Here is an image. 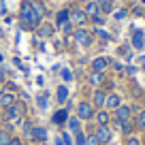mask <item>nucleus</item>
I'll use <instances>...</instances> for the list:
<instances>
[{
    "label": "nucleus",
    "instance_id": "1",
    "mask_svg": "<svg viewBox=\"0 0 145 145\" xmlns=\"http://www.w3.org/2000/svg\"><path fill=\"white\" fill-rule=\"evenodd\" d=\"M45 17V5L41 0H32V15H30V30H36Z\"/></svg>",
    "mask_w": 145,
    "mask_h": 145
},
{
    "label": "nucleus",
    "instance_id": "2",
    "mask_svg": "<svg viewBox=\"0 0 145 145\" xmlns=\"http://www.w3.org/2000/svg\"><path fill=\"white\" fill-rule=\"evenodd\" d=\"M72 36H75V43H77L79 47H90L92 43H94V32L88 30V28H83V26L72 32Z\"/></svg>",
    "mask_w": 145,
    "mask_h": 145
},
{
    "label": "nucleus",
    "instance_id": "3",
    "mask_svg": "<svg viewBox=\"0 0 145 145\" xmlns=\"http://www.w3.org/2000/svg\"><path fill=\"white\" fill-rule=\"evenodd\" d=\"M94 113H96V107H94L92 103H88V100H83V103L77 105V118L83 120V122L94 120Z\"/></svg>",
    "mask_w": 145,
    "mask_h": 145
},
{
    "label": "nucleus",
    "instance_id": "4",
    "mask_svg": "<svg viewBox=\"0 0 145 145\" xmlns=\"http://www.w3.org/2000/svg\"><path fill=\"white\" fill-rule=\"evenodd\" d=\"M88 19H90V17L86 15V11H83V9H75V7H72V9L68 11V22H71L72 26H79V28H81Z\"/></svg>",
    "mask_w": 145,
    "mask_h": 145
},
{
    "label": "nucleus",
    "instance_id": "5",
    "mask_svg": "<svg viewBox=\"0 0 145 145\" xmlns=\"http://www.w3.org/2000/svg\"><path fill=\"white\" fill-rule=\"evenodd\" d=\"M30 15H32V2L24 0L22 9H19V24H22V28H26V30H30Z\"/></svg>",
    "mask_w": 145,
    "mask_h": 145
},
{
    "label": "nucleus",
    "instance_id": "6",
    "mask_svg": "<svg viewBox=\"0 0 145 145\" xmlns=\"http://www.w3.org/2000/svg\"><path fill=\"white\" fill-rule=\"evenodd\" d=\"M94 137L98 139L100 145H107L109 141L113 139V132H111V128H109V126H98V128H96V132H94Z\"/></svg>",
    "mask_w": 145,
    "mask_h": 145
},
{
    "label": "nucleus",
    "instance_id": "7",
    "mask_svg": "<svg viewBox=\"0 0 145 145\" xmlns=\"http://www.w3.org/2000/svg\"><path fill=\"white\" fill-rule=\"evenodd\" d=\"M130 115H132V111H130V107L128 105H120L118 109H115V122H128L130 120Z\"/></svg>",
    "mask_w": 145,
    "mask_h": 145
},
{
    "label": "nucleus",
    "instance_id": "8",
    "mask_svg": "<svg viewBox=\"0 0 145 145\" xmlns=\"http://www.w3.org/2000/svg\"><path fill=\"white\" fill-rule=\"evenodd\" d=\"M105 103H107V94H105V90L96 88L94 94H92V105L98 107V109H105Z\"/></svg>",
    "mask_w": 145,
    "mask_h": 145
},
{
    "label": "nucleus",
    "instance_id": "9",
    "mask_svg": "<svg viewBox=\"0 0 145 145\" xmlns=\"http://www.w3.org/2000/svg\"><path fill=\"white\" fill-rule=\"evenodd\" d=\"M15 100H17V96H15L13 92H2V94H0V109H9V107H13Z\"/></svg>",
    "mask_w": 145,
    "mask_h": 145
},
{
    "label": "nucleus",
    "instance_id": "10",
    "mask_svg": "<svg viewBox=\"0 0 145 145\" xmlns=\"http://www.w3.org/2000/svg\"><path fill=\"white\" fill-rule=\"evenodd\" d=\"M88 83H90L92 88H100V86H105V72H96V71H92L90 75H88Z\"/></svg>",
    "mask_w": 145,
    "mask_h": 145
},
{
    "label": "nucleus",
    "instance_id": "11",
    "mask_svg": "<svg viewBox=\"0 0 145 145\" xmlns=\"http://www.w3.org/2000/svg\"><path fill=\"white\" fill-rule=\"evenodd\" d=\"M94 120L98 122V126H109V122H111V113H109L107 109H100V111L94 113Z\"/></svg>",
    "mask_w": 145,
    "mask_h": 145
},
{
    "label": "nucleus",
    "instance_id": "12",
    "mask_svg": "<svg viewBox=\"0 0 145 145\" xmlns=\"http://www.w3.org/2000/svg\"><path fill=\"white\" fill-rule=\"evenodd\" d=\"M107 68H109V60H107V58H103V56H100V58H94V60H92V71L105 72Z\"/></svg>",
    "mask_w": 145,
    "mask_h": 145
},
{
    "label": "nucleus",
    "instance_id": "13",
    "mask_svg": "<svg viewBox=\"0 0 145 145\" xmlns=\"http://www.w3.org/2000/svg\"><path fill=\"white\" fill-rule=\"evenodd\" d=\"M96 5H98V9H100V13H105V15H109V13H113V9H115V0H94Z\"/></svg>",
    "mask_w": 145,
    "mask_h": 145
},
{
    "label": "nucleus",
    "instance_id": "14",
    "mask_svg": "<svg viewBox=\"0 0 145 145\" xmlns=\"http://www.w3.org/2000/svg\"><path fill=\"white\" fill-rule=\"evenodd\" d=\"M132 47H135V49H143V47H145L143 30H135V32H132Z\"/></svg>",
    "mask_w": 145,
    "mask_h": 145
},
{
    "label": "nucleus",
    "instance_id": "15",
    "mask_svg": "<svg viewBox=\"0 0 145 145\" xmlns=\"http://www.w3.org/2000/svg\"><path fill=\"white\" fill-rule=\"evenodd\" d=\"M120 105H122V98H120L118 94H107V103H105L107 109H113V111H115Z\"/></svg>",
    "mask_w": 145,
    "mask_h": 145
},
{
    "label": "nucleus",
    "instance_id": "16",
    "mask_svg": "<svg viewBox=\"0 0 145 145\" xmlns=\"http://www.w3.org/2000/svg\"><path fill=\"white\" fill-rule=\"evenodd\" d=\"M83 11H86V15H88V17H96V15H100V9H98V5H96V2H94V0H90V2H86V9H83Z\"/></svg>",
    "mask_w": 145,
    "mask_h": 145
},
{
    "label": "nucleus",
    "instance_id": "17",
    "mask_svg": "<svg viewBox=\"0 0 145 145\" xmlns=\"http://www.w3.org/2000/svg\"><path fill=\"white\" fill-rule=\"evenodd\" d=\"M47 139V130L43 126H34V130H32V141H45Z\"/></svg>",
    "mask_w": 145,
    "mask_h": 145
},
{
    "label": "nucleus",
    "instance_id": "18",
    "mask_svg": "<svg viewBox=\"0 0 145 145\" xmlns=\"http://www.w3.org/2000/svg\"><path fill=\"white\" fill-rule=\"evenodd\" d=\"M36 34H39V36H43V39H47V36H51V34H54V26H51V24H43V26H39V28H36Z\"/></svg>",
    "mask_w": 145,
    "mask_h": 145
},
{
    "label": "nucleus",
    "instance_id": "19",
    "mask_svg": "<svg viewBox=\"0 0 145 145\" xmlns=\"http://www.w3.org/2000/svg\"><path fill=\"white\" fill-rule=\"evenodd\" d=\"M66 122H68V130H71L72 135L81 132V126H79V122H81V120H79V118H68Z\"/></svg>",
    "mask_w": 145,
    "mask_h": 145
},
{
    "label": "nucleus",
    "instance_id": "20",
    "mask_svg": "<svg viewBox=\"0 0 145 145\" xmlns=\"http://www.w3.org/2000/svg\"><path fill=\"white\" fill-rule=\"evenodd\" d=\"M66 22H68V9L58 11V13H56V24H58V26H64Z\"/></svg>",
    "mask_w": 145,
    "mask_h": 145
},
{
    "label": "nucleus",
    "instance_id": "21",
    "mask_svg": "<svg viewBox=\"0 0 145 145\" xmlns=\"http://www.w3.org/2000/svg\"><path fill=\"white\" fill-rule=\"evenodd\" d=\"M118 126H120V130H122L124 135H130V132L137 128V126H135V122H130V120H128V122H120Z\"/></svg>",
    "mask_w": 145,
    "mask_h": 145
},
{
    "label": "nucleus",
    "instance_id": "22",
    "mask_svg": "<svg viewBox=\"0 0 145 145\" xmlns=\"http://www.w3.org/2000/svg\"><path fill=\"white\" fill-rule=\"evenodd\" d=\"M135 126L139 128V130H145V111L141 109L139 113H137V120H135Z\"/></svg>",
    "mask_w": 145,
    "mask_h": 145
},
{
    "label": "nucleus",
    "instance_id": "23",
    "mask_svg": "<svg viewBox=\"0 0 145 145\" xmlns=\"http://www.w3.org/2000/svg\"><path fill=\"white\" fill-rule=\"evenodd\" d=\"M66 120H68L66 111H56V113H54V124H64Z\"/></svg>",
    "mask_w": 145,
    "mask_h": 145
},
{
    "label": "nucleus",
    "instance_id": "24",
    "mask_svg": "<svg viewBox=\"0 0 145 145\" xmlns=\"http://www.w3.org/2000/svg\"><path fill=\"white\" fill-rule=\"evenodd\" d=\"M15 111H17V115L22 118V115H26V103H19V100H15Z\"/></svg>",
    "mask_w": 145,
    "mask_h": 145
},
{
    "label": "nucleus",
    "instance_id": "25",
    "mask_svg": "<svg viewBox=\"0 0 145 145\" xmlns=\"http://www.w3.org/2000/svg\"><path fill=\"white\" fill-rule=\"evenodd\" d=\"M9 141H11L9 130H0V145H9Z\"/></svg>",
    "mask_w": 145,
    "mask_h": 145
},
{
    "label": "nucleus",
    "instance_id": "26",
    "mask_svg": "<svg viewBox=\"0 0 145 145\" xmlns=\"http://www.w3.org/2000/svg\"><path fill=\"white\" fill-rule=\"evenodd\" d=\"M66 96H68V90H66L64 86H60V88H58V100H60V103H64V100H66Z\"/></svg>",
    "mask_w": 145,
    "mask_h": 145
},
{
    "label": "nucleus",
    "instance_id": "27",
    "mask_svg": "<svg viewBox=\"0 0 145 145\" xmlns=\"http://www.w3.org/2000/svg\"><path fill=\"white\" fill-rule=\"evenodd\" d=\"M86 145H100V143H98V139H96L94 135H88L86 137Z\"/></svg>",
    "mask_w": 145,
    "mask_h": 145
},
{
    "label": "nucleus",
    "instance_id": "28",
    "mask_svg": "<svg viewBox=\"0 0 145 145\" xmlns=\"http://www.w3.org/2000/svg\"><path fill=\"white\" fill-rule=\"evenodd\" d=\"M32 130H34V126H32V124H26V126H24V135H26L28 139H32Z\"/></svg>",
    "mask_w": 145,
    "mask_h": 145
},
{
    "label": "nucleus",
    "instance_id": "29",
    "mask_svg": "<svg viewBox=\"0 0 145 145\" xmlns=\"http://www.w3.org/2000/svg\"><path fill=\"white\" fill-rule=\"evenodd\" d=\"M64 32H66V34H72V32H75V26H72V24L71 22H66V24H64Z\"/></svg>",
    "mask_w": 145,
    "mask_h": 145
},
{
    "label": "nucleus",
    "instance_id": "30",
    "mask_svg": "<svg viewBox=\"0 0 145 145\" xmlns=\"http://www.w3.org/2000/svg\"><path fill=\"white\" fill-rule=\"evenodd\" d=\"M128 15V11L126 9H122V11H115V19H124Z\"/></svg>",
    "mask_w": 145,
    "mask_h": 145
},
{
    "label": "nucleus",
    "instance_id": "31",
    "mask_svg": "<svg viewBox=\"0 0 145 145\" xmlns=\"http://www.w3.org/2000/svg\"><path fill=\"white\" fill-rule=\"evenodd\" d=\"M9 145H24V141L19 139V137H11V141H9Z\"/></svg>",
    "mask_w": 145,
    "mask_h": 145
},
{
    "label": "nucleus",
    "instance_id": "32",
    "mask_svg": "<svg viewBox=\"0 0 145 145\" xmlns=\"http://www.w3.org/2000/svg\"><path fill=\"white\" fill-rule=\"evenodd\" d=\"M126 145H141V141H139V139H135V137H128Z\"/></svg>",
    "mask_w": 145,
    "mask_h": 145
},
{
    "label": "nucleus",
    "instance_id": "33",
    "mask_svg": "<svg viewBox=\"0 0 145 145\" xmlns=\"http://www.w3.org/2000/svg\"><path fill=\"white\" fill-rule=\"evenodd\" d=\"M39 107H41V109H45V107H47V100H45V96H39Z\"/></svg>",
    "mask_w": 145,
    "mask_h": 145
},
{
    "label": "nucleus",
    "instance_id": "34",
    "mask_svg": "<svg viewBox=\"0 0 145 145\" xmlns=\"http://www.w3.org/2000/svg\"><path fill=\"white\" fill-rule=\"evenodd\" d=\"M96 34H98L100 39H105V41H109V34H107L105 30H96Z\"/></svg>",
    "mask_w": 145,
    "mask_h": 145
},
{
    "label": "nucleus",
    "instance_id": "35",
    "mask_svg": "<svg viewBox=\"0 0 145 145\" xmlns=\"http://www.w3.org/2000/svg\"><path fill=\"white\" fill-rule=\"evenodd\" d=\"M5 79H7V72H5V68L0 66V83H5Z\"/></svg>",
    "mask_w": 145,
    "mask_h": 145
},
{
    "label": "nucleus",
    "instance_id": "36",
    "mask_svg": "<svg viewBox=\"0 0 145 145\" xmlns=\"http://www.w3.org/2000/svg\"><path fill=\"white\" fill-rule=\"evenodd\" d=\"M62 77H64V79H66V81H68V79H72V75H71V72H68V71H62Z\"/></svg>",
    "mask_w": 145,
    "mask_h": 145
},
{
    "label": "nucleus",
    "instance_id": "37",
    "mask_svg": "<svg viewBox=\"0 0 145 145\" xmlns=\"http://www.w3.org/2000/svg\"><path fill=\"white\" fill-rule=\"evenodd\" d=\"M64 143H66V145H72V141H71V135H68V132L64 135Z\"/></svg>",
    "mask_w": 145,
    "mask_h": 145
},
{
    "label": "nucleus",
    "instance_id": "38",
    "mask_svg": "<svg viewBox=\"0 0 145 145\" xmlns=\"http://www.w3.org/2000/svg\"><path fill=\"white\" fill-rule=\"evenodd\" d=\"M92 19H94L96 24H103V22H105V19H103V15H96V17H92Z\"/></svg>",
    "mask_w": 145,
    "mask_h": 145
},
{
    "label": "nucleus",
    "instance_id": "39",
    "mask_svg": "<svg viewBox=\"0 0 145 145\" xmlns=\"http://www.w3.org/2000/svg\"><path fill=\"white\" fill-rule=\"evenodd\" d=\"M79 2H90V0H79Z\"/></svg>",
    "mask_w": 145,
    "mask_h": 145
},
{
    "label": "nucleus",
    "instance_id": "40",
    "mask_svg": "<svg viewBox=\"0 0 145 145\" xmlns=\"http://www.w3.org/2000/svg\"><path fill=\"white\" fill-rule=\"evenodd\" d=\"M141 2H143V5H145V0H141Z\"/></svg>",
    "mask_w": 145,
    "mask_h": 145
},
{
    "label": "nucleus",
    "instance_id": "41",
    "mask_svg": "<svg viewBox=\"0 0 145 145\" xmlns=\"http://www.w3.org/2000/svg\"><path fill=\"white\" fill-rule=\"evenodd\" d=\"M143 17H145V11H143Z\"/></svg>",
    "mask_w": 145,
    "mask_h": 145
},
{
    "label": "nucleus",
    "instance_id": "42",
    "mask_svg": "<svg viewBox=\"0 0 145 145\" xmlns=\"http://www.w3.org/2000/svg\"><path fill=\"white\" fill-rule=\"evenodd\" d=\"M28 2H32V0H28Z\"/></svg>",
    "mask_w": 145,
    "mask_h": 145
}]
</instances>
